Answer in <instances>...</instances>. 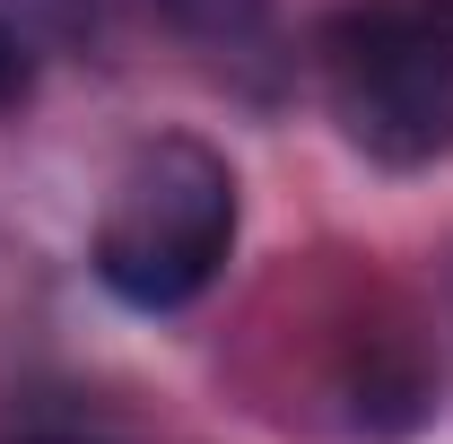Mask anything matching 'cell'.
<instances>
[{"mask_svg": "<svg viewBox=\"0 0 453 444\" xmlns=\"http://www.w3.org/2000/svg\"><path fill=\"white\" fill-rule=\"evenodd\" d=\"M235 253V174L201 140H149L113 174L96 218V279L140 314L192 305Z\"/></svg>", "mask_w": 453, "mask_h": 444, "instance_id": "cell-1", "label": "cell"}, {"mask_svg": "<svg viewBox=\"0 0 453 444\" xmlns=\"http://www.w3.org/2000/svg\"><path fill=\"white\" fill-rule=\"evenodd\" d=\"M418 9H427V18H436V27L453 35V0H418Z\"/></svg>", "mask_w": 453, "mask_h": 444, "instance_id": "cell-5", "label": "cell"}, {"mask_svg": "<svg viewBox=\"0 0 453 444\" xmlns=\"http://www.w3.org/2000/svg\"><path fill=\"white\" fill-rule=\"evenodd\" d=\"M149 9L183 44H201L210 61H253V53H271V35H280L271 0H149Z\"/></svg>", "mask_w": 453, "mask_h": 444, "instance_id": "cell-3", "label": "cell"}, {"mask_svg": "<svg viewBox=\"0 0 453 444\" xmlns=\"http://www.w3.org/2000/svg\"><path fill=\"white\" fill-rule=\"evenodd\" d=\"M18 96H27V44H18V35L0 27V113L18 105Z\"/></svg>", "mask_w": 453, "mask_h": 444, "instance_id": "cell-4", "label": "cell"}, {"mask_svg": "<svg viewBox=\"0 0 453 444\" xmlns=\"http://www.w3.org/2000/svg\"><path fill=\"white\" fill-rule=\"evenodd\" d=\"M323 105L375 166L453 157V35L418 0H375L323 27Z\"/></svg>", "mask_w": 453, "mask_h": 444, "instance_id": "cell-2", "label": "cell"}, {"mask_svg": "<svg viewBox=\"0 0 453 444\" xmlns=\"http://www.w3.org/2000/svg\"><path fill=\"white\" fill-rule=\"evenodd\" d=\"M44 444H61V436H44Z\"/></svg>", "mask_w": 453, "mask_h": 444, "instance_id": "cell-6", "label": "cell"}]
</instances>
